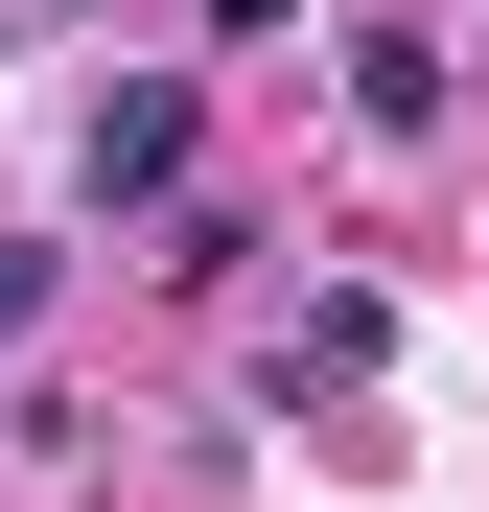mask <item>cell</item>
Returning <instances> with one entry per match:
<instances>
[{"label":"cell","instance_id":"obj_3","mask_svg":"<svg viewBox=\"0 0 489 512\" xmlns=\"http://www.w3.org/2000/svg\"><path fill=\"white\" fill-rule=\"evenodd\" d=\"M373 350H396V303H350V280H326V303H303V326H280V396H303V373H326V396H350V373H373Z\"/></svg>","mask_w":489,"mask_h":512},{"label":"cell","instance_id":"obj_5","mask_svg":"<svg viewBox=\"0 0 489 512\" xmlns=\"http://www.w3.org/2000/svg\"><path fill=\"white\" fill-rule=\"evenodd\" d=\"M280 24H303V0H210V47H280Z\"/></svg>","mask_w":489,"mask_h":512},{"label":"cell","instance_id":"obj_1","mask_svg":"<svg viewBox=\"0 0 489 512\" xmlns=\"http://www.w3.org/2000/svg\"><path fill=\"white\" fill-rule=\"evenodd\" d=\"M163 187H187V70H117L70 117V210H163Z\"/></svg>","mask_w":489,"mask_h":512},{"label":"cell","instance_id":"obj_4","mask_svg":"<svg viewBox=\"0 0 489 512\" xmlns=\"http://www.w3.org/2000/svg\"><path fill=\"white\" fill-rule=\"evenodd\" d=\"M47 280H70V256H47V233H0V350L47 326Z\"/></svg>","mask_w":489,"mask_h":512},{"label":"cell","instance_id":"obj_2","mask_svg":"<svg viewBox=\"0 0 489 512\" xmlns=\"http://www.w3.org/2000/svg\"><path fill=\"white\" fill-rule=\"evenodd\" d=\"M350 140H443V47H420V24L350 47Z\"/></svg>","mask_w":489,"mask_h":512}]
</instances>
